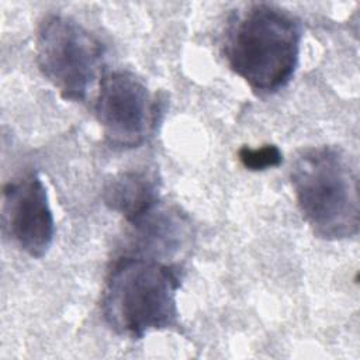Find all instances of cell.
<instances>
[{"instance_id": "1", "label": "cell", "mask_w": 360, "mask_h": 360, "mask_svg": "<svg viewBox=\"0 0 360 360\" xmlns=\"http://www.w3.org/2000/svg\"><path fill=\"white\" fill-rule=\"evenodd\" d=\"M300 44L301 25L294 15L273 4L253 3L229 18L224 53L252 90L274 93L292 79Z\"/></svg>"}, {"instance_id": "2", "label": "cell", "mask_w": 360, "mask_h": 360, "mask_svg": "<svg viewBox=\"0 0 360 360\" xmlns=\"http://www.w3.org/2000/svg\"><path fill=\"white\" fill-rule=\"evenodd\" d=\"M290 180L302 218L315 236L340 240L357 235L359 176L342 149L323 145L300 150Z\"/></svg>"}, {"instance_id": "3", "label": "cell", "mask_w": 360, "mask_h": 360, "mask_svg": "<svg viewBox=\"0 0 360 360\" xmlns=\"http://www.w3.org/2000/svg\"><path fill=\"white\" fill-rule=\"evenodd\" d=\"M179 270L155 259L128 255L110 270L101 297L105 322L118 335L141 339L177 326Z\"/></svg>"}, {"instance_id": "4", "label": "cell", "mask_w": 360, "mask_h": 360, "mask_svg": "<svg viewBox=\"0 0 360 360\" xmlns=\"http://www.w3.org/2000/svg\"><path fill=\"white\" fill-rule=\"evenodd\" d=\"M37 65L68 101L82 103L98 80L104 63L100 39L76 20L46 15L37 31Z\"/></svg>"}, {"instance_id": "5", "label": "cell", "mask_w": 360, "mask_h": 360, "mask_svg": "<svg viewBox=\"0 0 360 360\" xmlns=\"http://www.w3.org/2000/svg\"><path fill=\"white\" fill-rule=\"evenodd\" d=\"M94 110L107 143L115 149L141 146L158 118V103L148 86L128 70H115L101 79Z\"/></svg>"}, {"instance_id": "6", "label": "cell", "mask_w": 360, "mask_h": 360, "mask_svg": "<svg viewBox=\"0 0 360 360\" xmlns=\"http://www.w3.org/2000/svg\"><path fill=\"white\" fill-rule=\"evenodd\" d=\"M3 226L31 257H42L55 236V219L46 188L37 173H25L3 187Z\"/></svg>"}, {"instance_id": "7", "label": "cell", "mask_w": 360, "mask_h": 360, "mask_svg": "<svg viewBox=\"0 0 360 360\" xmlns=\"http://www.w3.org/2000/svg\"><path fill=\"white\" fill-rule=\"evenodd\" d=\"M135 255L169 264L183 255L191 240V222L177 207L158 202L129 222Z\"/></svg>"}, {"instance_id": "8", "label": "cell", "mask_w": 360, "mask_h": 360, "mask_svg": "<svg viewBox=\"0 0 360 360\" xmlns=\"http://www.w3.org/2000/svg\"><path fill=\"white\" fill-rule=\"evenodd\" d=\"M160 180L146 169H132L110 177L103 190L105 205L128 222L149 211L160 201Z\"/></svg>"}, {"instance_id": "9", "label": "cell", "mask_w": 360, "mask_h": 360, "mask_svg": "<svg viewBox=\"0 0 360 360\" xmlns=\"http://www.w3.org/2000/svg\"><path fill=\"white\" fill-rule=\"evenodd\" d=\"M238 156L240 163L253 172L277 167L283 162V153L276 145H263L259 148L242 146Z\"/></svg>"}]
</instances>
